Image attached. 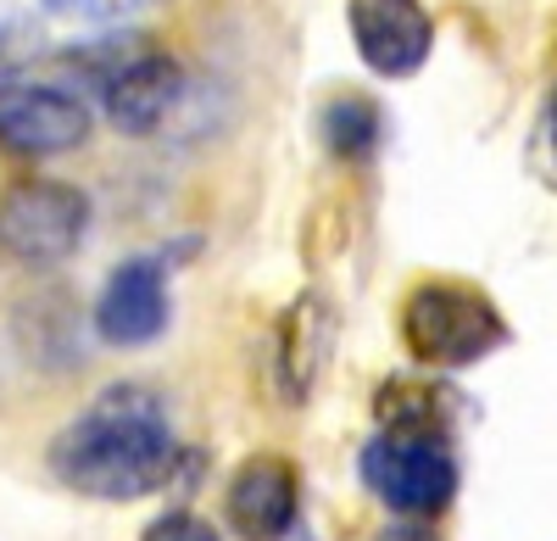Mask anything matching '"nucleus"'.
Here are the masks:
<instances>
[{"instance_id": "39448f33", "label": "nucleus", "mask_w": 557, "mask_h": 541, "mask_svg": "<svg viewBox=\"0 0 557 541\" xmlns=\"http://www.w3.org/2000/svg\"><path fill=\"white\" fill-rule=\"evenodd\" d=\"M89 235V196L67 179H12L0 190V257L17 268H62Z\"/></svg>"}, {"instance_id": "ddd939ff", "label": "nucleus", "mask_w": 557, "mask_h": 541, "mask_svg": "<svg viewBox=\"0 0 557 541\" xmlns=\"http://www.w3.org/2000/svg\"><path fill=\"white\" fill-rule=\"evenodd\" d=\"M374 419L380 425H451L446 396L435 385H412V380H385L374 391Z\"/></svg>"}, {"instance_id": "4468645a", "label": "nucleus", "mask_w": 557, "mask_h": 541, "mask_svg": "<svg viewBox=\"0 0 557 541\" xmlns=\"http://www.w3.org/2000/svg\"><path fill=\"white\" fill-rule=\"evenodd\" d=\"M524 168H530V179H541V190L557 196V78H552V89L541 96L535 123L524 134Z\"/></svg>"}, {"instance_id": "0eeeda50", "label": "nucleus", "mask_w": 557, "mask_h": 541, "mask_svg": "<svg viewBox=\"0 0 557 541\" xmlns=\"http://www.w3.org/2000/svg\"><path fill=\"white\" fill-rule=\"evenodd\" d=\"M168 319H173L168 257L117 262L96 296V312H89V324H96V335L107 346H151L168 335Z\"/></svg>"}, {"instance_id": "dca6fc26", "label": "nucleus", "mask_w": 557, "mask_h": 541, "mask_svg": "<svg viewBox=\"0 0 557 541\" xmlns=\"http://www.w3.org/2000/svg\"><path fill=\"white\" fill-rule=\"evenodd\" d=\"M139 541H223V530L212 519L190 514V508H168V514H157L146 530H139Z\"/></svg>"}, {"instance_id": "f3484780", "label": "nucleus", "mask_w": 557, "mask_h": 541, "mask_svg": "<svg viewBox=\"0 0 557 541\" xmlns=\"http://www.w3.org/2000/svg\"><path fill=\"white\" fill-rule=\"evenodd\" d=\"M34 51H39L34 23H23V17H0V78H7L12 67H23Z\"/></svg>"}, {"instance_id": "423d86ee", "label": "nucleus", "mask_w": 557, "mask_h": 541, "mask_svg": "<svg viewBox=\"0 0 557 541\" xmlns=\"http://www.w3.org/2000/svg\"><path fill=\"white\" fill-rule=\"evenodd\" d=\"M89 101L67 84H34V78H0V151L45 162L67 157L89 140Z\"/></svg>"}, {"instance_id": "9b49d317", "label": "nucleus", "mask_w": 557, "mask_h": 541, "mask_svg": "<svg viewBox=\"0 0 557 541\" xmlns=\"http://www.w3.org/2000/svg\"><path fill=\"white\" fill-rule=\"evenodd\" d=\"M17 335L28 364H51V369H73L84 364V335H78V302L67 291H39L34 302L17 307Z\"/></svg>"}, {"instance_id": "20e7f679", "label": "nucleus", "mask_w": 557, "mask_h": 541, "mask_svg": "<svg viewBox=\"0 0 557 541\" xmlns=\"http://www.w3.org/2000/svg\"><path fill=\"white\" fill-rule=\"evenodd\" d=\"M368 491L401 519H435L457 497V453L451 425H380L362 446Z\"/></svg>"}, {"instance_id": "f257e3e1", "label": "nucleus", "mask_w": 557, "mask_h": 541, "mask_svg": "<svg viewBox=\"0 0 557 541\" xmlns=\"http://www.w3.org/2000/svg\"><path fill=\"white\" fill-rule=\"evenodd\" d=\"M178 430L168 402L151 385H107L78 419H67L51 441V475L89 503H134L173 485L178 475Z\"/></svg>"}, {"instance_id": "a211bd4d", "label": "nucleus", "mask_w": 557, "mask_h": 541, "mask_svg": "<svg viewBox=\"0 0 557 541\" xmlns=\"http://www.w3.org/2000/svg\"><path fill=\"white\" fill-rule=\"evenodd\" d=\"M374 541H441V536H435L424 519H401V525H385Z\"/></svg>"}, {"instance_id": "6e6552de", "label": "nucleus", "mask_w": 557, "mask_h": 541, "mask_svg": "<svg viewBox=\"0 0 557 541\" xmlns=\"http://www.w3.org/2000/svg\"><path fill=\"white\" fill-rule=\"evenodd\" d=\"M346 28L368 73L412 78L435 51V17L424 0H346Z\"/></svg>"}, {"instance_id": "1a4fd4ad", "label": "nucleus", "mask_w": 557, "mask_h": 541, "mask_svg": "<svg viewBox=\"0 0 557 541\" xmlns=\"http://www.w3.org/2000/svg\"><path fill=\"white\" fill-rule=\"evenodd\" d=\"M301 514V475L290 458L257 453L228 475L223 491V519L240 541H285Z\"/></svg>"}, {"instance_id": "2eb2a0df", "label": "nucleus", "mask_w": 557, "mask_h": 541, "mask_svg": "<svg viewBox=\"0 0 557 541\" xmlns=\"http://www.w3.org/2000/svg\"><path fill=\"white\" fill-rule=\"evenodd\" d=\"M157 7V0H45L51 17H67V23H96V28H112V23H128L134 12Z\"/></svg>"}, {"instance_id": "f03ea898", "label": "nucleus", "mask_w": 557, "mask_h": 541, "mask_svg": "<svg viewBox=\"0 0 557 541\" xmlns=\"http://www.w3.org/2000/svg\"><path fill=\"white\" fill-rule=\"evenodd\" d=\"M62 67L89 84L101 96L107 118L134 134V140H151V134L168 128V118L184 101V67L178 57L157 34H139V28H117L101 39H84L73 51H62Z\"/></svg>"}, {"instance_id": "7ed1b4c3", "label": "nucleus", "mask_w": 557, "mask_h": 541, "mask_svg": "<svg viewBox=\"0 0 557 541\" xmlns=\"http://www.w3.org/2000/svg\"><path fill=\"white\" fill-rule=\"evenodd\" d=\"M513 330H507L502 307L462 280H418L401 296V346L412 364H424L435 374L474 369L485 357H496Z\"/></svg>"}, {"instance_id": "9d476101", "label": "nucleus", "mask_w": 557, "mask_h": 541, "mask_svg": "<svg viewBox=\"0 0 557 541\" xmlns=\"http://www.w3.org/2000/svg\"><path fill=\"white\" fill-rule=\"evenodd\" d=\"M335 335H341V312L323 291H301L273 324V374H278V396L301 408L312 396L323 364L335 352Z\"/></svg>"}, {"instance_id": "f8f14e48", "label": "nucleus", "mask_w": 557, "mask_h": 541, "mask_svg": "<svg viewBox=\"0 0 557 541\" xmlns=\"http://www.w3.org/2000/svg\"><path fill=\"white\" fill-rule=\"evenodd\" d=\"M318 134L323 146H330L341 162H368L385 140V112L374 96H362V89H341V96L323 101L318 112Z\"/></svg>"}]
</instances>
